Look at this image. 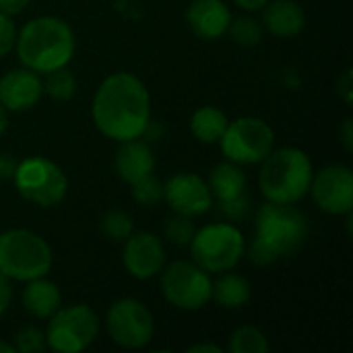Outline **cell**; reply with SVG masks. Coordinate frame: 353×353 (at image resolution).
<instances>
[{"label":"cell","instance_id":"cell-1","mask_svg":"<svg viewBox=\"0 0 353 353\" xmlns=\"http://www.w3.org/2000/svg\"><path fill=\"white\" fill-rule=\"evenodd\" d=\"M91 116L97 130L116 141L141 139L151 124V99L145 83L132 72H114L95 91Z\"/></svg>","mask_w":353,"mask_h":353},{"label":"cell","instance_id":"cell-2","mask_svg":"<svg viewBox=\"0 0 353 353\" xmlns=\"http://www.w3.org/2000/svg\"><path fill=\"white\" fill-rule=\"evenodd\" d=\"M306 238L308 221L294 205L267 201L256 213V232L246 252L254 265L265 267L298 252Z\"/></svg>","mask_w":353,"mask_h":353},{"label":"cell","instance_id":"cell-3","mask_svg":"<svg viewBox=\"0 0 353 353\" xmlns=\"http://www.w3.org/2000/svg\"><path fill=\"white\" fill-rule=\"evenodd\" d=\"M21 64L37 74L66 66L74 56L72 27L58 17H37L17 31L14 41Z\"/></svg>","mask_w":353,"mask_h":353},{"label":"cell","instance_id":"cell-4","mask_svg":"<svg viewBox=\"0 0 353 353\" xmlns=\"http://www.w3.org/2000/svg\"><path fill=\"white\" fill-rule=\"evenodd\" d=\"M261 163L263 168L259 174V184L267 201L296 205L308 194L314 168L302 149L283 147L271 151Z\"/></svg>","mask_w":353,"mask_h":353},{"label":"cell","instance_id":"cell-5","mask_svg":"<svg viewBox=\"0 0 353 353\" xmlns=\"http://www.w3.org/2000/svg\"><path fill=\"white\" fill-rule=\"evenodd\" d=\"M52 269V248L35 232L6 230L0 234V273L10 281L46 277Z\"/></svg>","mask_w":353,"mask_h":353},{"label":"cell","instance_id":"cell-6","mask_svg":"<svg viewBox=\"0 0 353 353\" xmlns=\"http://www.w3.org/2000/svg\"><path fill=\"white\" fill-rule=\"evenodd\" d=\"M188 246L192 261L207 273L232 271L246 254V240L242 232L228 221L209 223L196 230Z\"/></svg>","mask_w":353,"mask_h":353},{"label":"cell","instance_id":"cell-7","mask_svg":"<svg viewBox=\"0 0 353 353\" xmlns=\"http://www.w3.org/2000/svg\"><path fill=\"white\" fill-rule=\"evenodd\" d=\"M12 180L25 201L43 209L60 205L68 192V178L62 168L43 155H31L19 161Z\"/></svg>","mask_w":353,"mask_h":353},{"label":"cell","instance_id":"cell-8","mask_svg":"<svg viewBox=\"0 0 353 353\" xmlns=\"http://www.w3.org/2000/svg\"><path fill=\"white\" fill-rule=\"evenodd\" d=\"M99 335V319L85 304L58 308L48 319L46 343L52 352L79 353L87 350Z\"/></svg>","mask_w":353,"mask_h":353},{"label":"cell","instance_id":"cell-9","mask_svg":"<svg viewBox=\"0 0 353 353\" xmlns=\"http://www.w3.org/2000/svg\"><path fill=\"white\" fill-rule=\"evenodd\" d=\"M219 145L228 161L238 165H254L273 151L275 132L263 118L242 116L234 122H228Z\"/></svg>","mask_w":353,"mask_h":353},{"label":"cell","instance_id":"cell-10","mask_svg":"<svg viewBox=\"0 0 353 353\" xmlns=\"http://www.w3.org/2000/svg\"><path fill=\"white\" fill-rule=\"evenodd\" d=\"M211 277L194 261H176L161 269V292L168 304L194 312L211 300Z\"/></svg>","mask_w":353,"mask_h":353},{"label":"cell","instance_id":"cell-11","mask_svg":"<svg viewBox=\"0 0 353 353\" xmlns=\"http://www.w3.org/2000/svg\"><path fill=\"white\" fill-rule=\"evenodd\" d=\"M105 329L110 339L124 350H141L151 343L155 335V321L149 308L134 300H116L105 314Z\"/></svg>","mask_w":353,"mask_h":353},{"label":"cell","instance_id":"cell-12","mask_svg":"<svg viewBox=\"0 0 353 353\" xmlns=\"http://www.w3.org/2000/svg\"><path fill=\"white\" fill-rule=\"evenodd\" d=\"M314 203L329 215H350L353 209V172L333 163L312 176L310 190Z\"/></svg>","mask_w":353,"mask_h":353},{"label":"cell","instance_id":"cell-13","mask_svg":"<svg viewBox=\"0 0 353 353\" xmlns=\"http://www.w3.org/2000/svg\"><path fill=\"white\" fill-rule=\"evenodd\" d=\"M163 201L168 207L186 217H199L213 207L209 184L194 172H178L163 184Z\"/></svg>","mask_w":353,"mask_h":353},{"label":"cell","instance_id":"cell-14","mask_svg":"<svg viewBox=\"0 0 353 353\" xmlns=\"http://www.w3.org/2000/svg\"><path fill=\"white\" fill-rule=\"evenodd\" d=\"M122 261L134 279H151L165 267V250L161 240L151 232H132L124 240Z\"/></svg>","mask_w":353,"mask_h":353},{"label":"cell","instance_id":"cell-15","mask_svg":"<svg viewBox=\"0 0 353 353\" xmlns=\"http://www.w3.org/2000/svg\"><path fill=\"white\" fill-rule=\"evenodd\" d=\"M43 95V85L37 72L14 68L0 77V103L6 112L31 110Z\"/></svg>","mask_w":353,"mask_h":353},{"label":"cell","instance_id":"cell-16","mask_svg":"<svg viewBox=\"0 0 353 353\" xmlns=\"http://www.w3.org/2000/svg\"><path fill=\"white\" fill-rule=\"evenodd\" d=\"M190 29L203 39H217L228 33L232 10L223 0H192L186 10Z\"/></svg>","mask_w":353,"mask_h":353},{"label":"cell","instance_id":"cell-17","mask_svg":"<svg viewBox=\"0 0 353 353\" xmlns=\"http://www.w3.org/2000/svg\"><path fill=\"white\" fill-rule=\"evenodd\" d=\"M261 10L263 27L277 37H296L306 27V12L294 0H269Z\"/></svg>","mask_w":353,"mask_h":353},{"label":"cell","instance_id":"cell-18","mask_svg":"<svg viewBox=\"0 0 353 353\" xmlns=\"http://www.w3.org/2000/svg\"><path fill=\"white\" fill-rule=\"evenodd\" d=\"M116 172L118 176L132 184L149 174H153L155 170V155L151 151V147L147 143H143L141 139H132V141H124L120 143L118 151H116V159H114Z\"/></svg>","mask_w":353,"mask_h":353},{"label":"cell","instance_id":"cell-19","mask_svg":"<svg viewBox=\"0 0 353 353\" xmlns=\"http://www.w3.org/2000/svg\"><path fill=\"white\" fill-rule=\"evenodd\" d=\"M23 306L35 319H50L62 306L60 288L46 277L31 279L23 290Z\"/></svg>","mask_w":353,"mask_h":353},{"label":"cell","instance_id":"cell-20","mask_svg":"<svg viewBox=\"0 0 353 353\" xmlns=\"http://www.w3.org/2000/svg\"><path fill=\"white\" fill-rule=\"evenodd\" d=\"M207 184L213 194V201L217 203L232 201L240 194H246V174L242 172V165L232 161L215 165L209 174Z\"/></svg>","mask_w":353,"mask_h":353},{"label":"cell","instance_id":"cell-21","mask_svg":"<svg viewBox=\"0 0 353 353\" xmlns=\"http://www.w3.org/2000/svg\"><path fill=\"white\" fill-rule=\"evenodd\" d=\"M252 290L246 277L236 275V273H228L221 275L213 285H211V300H215L221 308L228 310H236L242 308L250 302Z\"/></svg>","mask_w":353,"mask_h":353},{"label":"cell","instance_id":"cell-22","mask_svg":"<svg viewBox=\"0 0 353 353\" xmlns=\"http://www.w3.org/2000/svg\"><path fill=\"white\" fill-rule=\"evenodd\" d=\"M228 116L215 108V105H203L199 108L192 118H190V130L192 134L205 143V145H213V143H219V139L223 137L225 128H228Z\"/></svg>","mask_w":353,"mask_h":353},{"label":"cell","instance_id":"cell-23","mask_svg":"<svg viewBox=\"0 0 353 353\" xmlns=\"http://www.w3.org/2000/svg\"><path fill=\"white\" fill-rule=\"evenodd\" d=\"M230 352L232 353H267L269 341L265 333L256 327H240L230 337Z\"/></svg>","mask_w":353,"mask_h":353},{"label":"cell","instance_id":"cell-24","mask_svg":"<svg viewBox=\"0 0 353 353\" xmlns=\"http://www.w3.org/2000/svg\"><path fill=\"white\" fill-rule=\"evenodd\" d=\"M41 85H43V93H48L52 99H60V101L70 99L77 91V79L66 66L46 72V79L41 81Z\"/></svg>","mask_w":353,"mask_h":353},{"label":"cell","instance_id":"cell-25","mask_svg":"<svg viewBox=\"0 0 353 353\" xmlns=\"http://www.w3.org/2000/svg\"><path fill=\"white\" fill-rule=\"evenodd\" d=\"M101 232L112 242H124L134 232V223H132L128 213L114 209L101 217Z\"/></svg>","mask_w":353,"mask_h":353},{"label":"cell","instance_id":"cell-26","mask_svg":"<svg viewBox=\"0 0 353 353\" xmlns=\"http://www.w3.org/2000/svg\"><path fill=\"white\" fill-rule=\"evenodd\" d=\"M232 39L240 46H246V48H252V46H259L261 39H263V25L250 17H240V19H232L230 27H228Z\"/></svg>","mask_w":353,"mask_h":353},{"label":"cell","instance_id":"cell-27","mask_svg":"<svg viewBox=\"0 0 353 353\" xmlns=\"http://www.w3.org/2000/svg\"><path fill=\"white\" fill-rule=\"evenodd\" d=\"M130 194L143 207L157 205L159 201H163V182L159 178H155L153 174H149L130 184Z\"/></svg>","mask_w":353,"mask_h":353},{"label":"cell","instance_id":"cell-28","mask_svg":"<svg viewBox=\"0 0 353 353\" xmlns=\"http://www.w3.org/2000/svg\"><path fill=\"white\" fill-rule=\"evenodd\" d=\"M194 223H192V217H186V215H178L174 213L172 217L165 219L163 223V234L165 238L176 244V246H188L192 236H194Z\"/></svg>","mask_w":353,"mask_h":353},{"label":"cell","instance_id":"cell-29","mask_svg":"<svg viewBox=\"0 0 353 353\" xmlns=\"http://www.w3.org/2000/svg\"><path fill=\"white\" fill-rule=\"evenodd\" d=\"M14 352L17 353H37L48 347L46 333L35 327H25L14 335Z\"/></svg>","mask_w":353,"mask_h":353},{"label":"cell","instance_id":"cell-30","mask_svg":"<svg viewBox=\"0 0 353 353\" xmlns=\"http://www.w3.org/2000/svg\"><path fill=\"white\" fill-rule=\"evenodd\" d=\"M17 41V27L12 17L0 12V58H4L10 50H14Z\"/></svg>","mask_w":353,"mask_h":353},{"label":"cell","instance_id":"cell-31","mask_svg":"<svg viewBox=\"0 0 353 353\" xmlns=\"http://www.w3.org/2000/svg\"><path fill=\"white\" fill-rule=\"evenodd\" d=\"M250 209V199H248V192L246 194H240L232 201H223L219 203V211L228 217V219H242Z\"/></svg>","mask_w":353,"mask_h":353},{"label":"cell","instance_id":"cell-32","mask_svg":"<svg viewBox=\"0 0 353 353\" xmlns=\"http://www.w3.org/2000/svg\"><path fill=\"white\" fill-rule=\"evenodd\" d=\"M27 4H29V0H0V12L14 17V14L23 12L27 8Z\"/></svg>","mask_w":353,"mask_h":353},{"label":"cell","instance_id":"cell-33","mask_svg":"<svg viewBox=\"0 0 353 353\" xmlns=\"http://www.w3.org/2000/svg\"><path fill=\"white\" fill-rule=\"evenodd\" d=\"M10 296H12V290H10V279L4 277L0 273V316L6 312L8 304H10Z\"/></svg>","mask_w":353,"mask_h":353},{"label":"cell","instance_id":"cell-34","mask_svg":"<svg viewBox=\"0 0 353 353\" xmlns=\"http://www.w3.org/2000/svg\"><path fill=\"white\" fill-rule=\"evenodd\" d=\"M14 168H17V161H14L12 157H8V155H2V153H0V180L12 178Z\"/></svg>","mask_w":353,"mask_h":353},{"label":"cell","instance_id":"cell-35","mask_svg":"<svg viewBox=\"0 0 353 353\" xmlns=\"http://www.w3.org/2000/svg\"><path fill=\"white\" fill-rule=\"evenodd\" d=\"M234 2L244 10H261L269 0H234Z\"/></svg>","mask_w":353,"mask_h":353},{"label":"cell","instance_id":"cell-36","mask_svg":"<svg viewBox=\"0 0 353 353\" xmlns=\"http://www.w3.org/2000/svg\"><path fill=\"white\" fill-rule=\"evenodd\" d=\"M341 134H343V145H345V149H347V151H352L353 134H352V120H350V118L343 122V130H341Z\"/></svg>","mask_w":353,"mask_h":353},{"label":"cell","instance_id":"cell-37","mask_svg":"<svg viewBox=\"0 0 353 353\" xmlns=\"http://www.w3.org/2000/svg\"><path fill=\"white\" fill-rule=\"evenodd\" d=\"M188 352L190 353H205V352L221 353V347H219V345H211V343H196V345H190V347H188Z\"/></svg>","mask_w":353,"mask_h":353},{"label":"cell","instance_id":"cell-38","mask_svg":"<svg viewBox=\"0 0 353 353\" xmlns=\"http://www.w3.org/2000/svg\"><path fill=\"white\" fill-rule=\"evenodd\" d=\"M6 128H8V112L2 108V103H0V137L6 132Z\"/></svg>","mask_w":353,"mask_h":353},{"label":"cell","instance_id":"cell-39","mask_svg":"<svg viewBox=\"0 0 353 353\" xmlns=\"http://www.w3.org/2000/svg\"><path fill=\"white\" fill-rule=\"evenodd\" d=\"M0 353H17V352H14V345H12V343H6V341H2V339H0Z\"/></svg>","mask_w":353,"mask_h":353}]
</instances>
